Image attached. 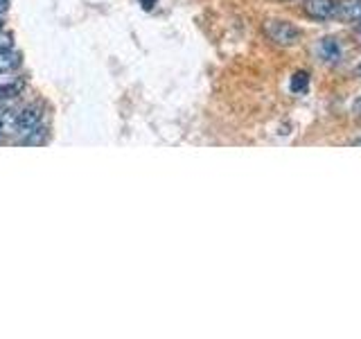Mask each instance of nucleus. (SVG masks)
Segmentation results:
<instances>
[{
    "instance_id": "f257e3e1",
    "label": "nucleus",
    "mask_w": 361,
    "mask_h": 339,
    "mask_svg": "<svg viewBox=\"0 0 361 339\" xmlns=\"http://www.w3.org/2000/svg\"><path fill=\"white\" fill-rule=\"evenodd\" d=\"M267 39L276 45H282V48H289V45H296L302 37V32L298 25H293L289 20L282 18H269L262 25Z\"/></svg>"
},
{
    "instance_id": "f03ea898",
    "label": "nucleus",
    "mask_w": 361,
    "mask_h": 339,
    "mask_svg": "<svg viewBox=\"0 0 361 339\" xmlns=\"http://www.w3.org/2000/svg\"><path fill=\"white\" fill-rule=\"evenodd\" d=\"M302 11H305V16L316 23L332 20L338 14V0H305Z\"/></svg>"
},
{
    "instance_id": "7ed1b4c3",
    "label": "nucleus",
    "mask_w": 361,
    "mask_h": 339,
    "mask_svg": "<svg viewBox=\"0 0 361 339\" xmlns=\"http://www.w3.org/2000/svg\"><path fill=\"white\" fill-rule=\"evenodd\" d=\"M316 54H319V59L323 64L336 66L343 59V48L334 37H323V39H319V43H316Z\"/></svg>"
},
{
    "instance_id": "20e7f679",
    "label": "nucleus",
    "mask_w": 361,
    "mask_h": 339,
    "mask_svg": "<svg viewBox=\"0 0 361 339\" xmlns=\"http://www.w3.org/2000/svg\"><path fill=\"white\" fill-rule=\"evenodd\" d=\"M43 113H45L43 102H34V105L18 111V133H27L34 127H39L43 120Z\"/></svg>"
},
{
    "instance_id": "39448f33",
    "label": "nucleus",
    "mask_w": 361,
    "mask_h": 339,
    "mask_svg": "<svg viewBox=\"0 0 361 339\" xmlns=\"http://www.w3.org/2000/svg\"><path fill=\"white\" fill-rule=\"evenodd\" d=\"M336 18L357 23L361 18V0H338V14Z\"/></svg>"
},
{
    "instance_id": "423d86ee",
    "label": "nucleus",
    "mask_w": 361,
    "mask_h": 339,
    "mask_svg": "<svg viewBox=\"0 0 361 339\" xmlns=\"http://www.w3.org/2000/svg\"><path fill=\"white\" fill-rule=\"evenodd\" d=\"M307 88H310V73L307 71H296L291 75L289 79V90L293 95H302V93H307Z\"/></svg>"
},
{
    "instance_id": "0eeeda50",
    "label": "nucleus",
    "mask_w": 361,
    "mask_h": 339,
    "mask_svg": "<svg viewBox=\"0 0 361 339\" xmlns=\"http://www.w3.org/2000/svg\"><path fill=\"white\" fill-rule=\"evenodd\" d=\"M0 133L3 136L18 133V111H3L0 113Z\"/></svg>"
},
{
    "instance_id": "6e6552de",
    "label": "nucleus",
    "mask_w": 361,
    "mask_h": 339,
    "mask_svg": "<svg viewBox=\"0 0 361 339\" xmlns=\"http://www.w3.org/2000/svg\"><path fill=\"white\" fill-rule=\"evenodd\" d=\"M23 88H25V82H23L20 77H14L11 82L0 86V102H3V100H14L16 95L23 93Z\"/></svg>"
},
{
    "instance_id": "1a4fd4ad",
    "label": "nucleus",
    "mask_w": 361,
    "mask_h": 339,
    "mask_svg": "<svg viewBox=\"0 0 361 339\" xmlns=\"http://www.w3.org/2000/svg\"><path fill=\"white\" fill-rule=\"evenodd\" d=\"M20 64V54L14 52V50H0V73H9L14 71V68H18Z\"/></svg>"
},
{
    "instance_id": "9d476101",
    "label": "nucleus",
    "mask_w": 361,
    "mask_h": 339,
    "mask_svg": "<svg viewBox=\"0 0 361 339\" xmlns=\"http://www.w3.org/2000/svg\"><path fill=\"white\" fill-rule=\"evenodd\" d=\"M45 141H48V129H45L43 124H39V127H34L32 131L25 133V138L20 141V145H30V147H34V145H43Z\"/></svg>"
},
{
    "instance_id": "9b49d317",
    "label": "nucleus",
    "mask_w": 361,
    "mask_h": 339,
    "mask_svg": "<svg viewBox=\"0 0 361 339\" xmlns=\"http://www.w3.org/2000/svg\"><path fill=\"white\" fill-rule=\"evenodd\" d=\"M11 45H14V37H11L9 32L0 30V50H9Z\"/></svg>"
},
{
    "instance_id": "f8f14e48",
    "label": "nucleus",
    "mask_w": 361,
    "mask_h": 339,
    "mask_svg": "<svg viewBox=\"0 0 361 339\" xmlns=\"http://www.w3.org/2000/svg\"><path fill=\"white\" fill-rule=\"evenodd\" d=\"M353 111L357 113V116H361V97H357V100L353 102Z\"/></svg>"
},
{
    "instance_id": "ddd939ff",
    "label": "nucleus",
    "mask_w": 361,
    "mask_h": 339,
    "mask_svg": "<svg viewBox=\"0 0 361 339\" xmlns=\"http://www.w3.org/2000/svg\"><path fill=\"white\" fill-rule=\"evenodd\" d=\"M156 3H158V0H140V5H142L145 9H152Z\"/></svg>"
},
{
    "instance_id": "4468645a",
    "label": "nucleus",
    "mask_w": 361,
    "mask_h": 339,
    "mask_svg": "<svg viewBox=\"0 0 361 339\" xmlns=\"http://www.w3.org/2000/svg\"><path fill=\"white\" fill-rule=\"evenodd\" d=\"M7 9H9V0H0V14H5Z\"/></svg>"
},
{
    "instance_id": "2eb2a0df",
    "label": "nucleus",
    "mask_w": 361,
    "mask_h": 339,
    "mask_svg": "<svg viewBox=\"0 0 361 339\" xmlns=\"http://www.w3.org/2000/svg\"><path fill=\"white\" fill-rule=\"evenodd\" d=\"M355 75H357V77H361V64H359V66L355 68Z\"/></svg>"
},
{
    "instance_id": "dca6fc26",
    "label": "nucleus",
    "mask_w": 361,
    "mask_h": 339,
    "mask_svg": "<svg viewBox=\"0 0 361 339\" xmlns=\"http://www.w3.org/2000/svg\"><path fill=\"white\" fill-rule=\"evenodd\" d=\"M357 32H359V34H361V18H359V20H357Z\"/></svg>"
},
{
    "instance_id": "f3484780",
    "label": "nucleus",
    "mask_w": 361,
    "mask_h": 339,
    "mask_svg": "<svg viewBox=\"0 0 361 339\" xmlns=\"http://www.w3.org/2000/svg\"><path fill=\"white\" fill-rule=\"evenodd\" d=\"M355 145H361V138H357V141H355Z\"/></svg>"
},
{
    "instance_id": "a211bd4d",
    "label": "nucleus",
    "mask_w": 361,
    "mask_h": 339,
    "mask_svg": "<svg viewBox=\"0 0 361 339\" xmlns=\"http://www.w3.org/2000/svg\"><path fill=\"white\" fill-rule=\"evenodd\" d=\"M0 30H3V18H0Z\"/></svg>"
},
{
    "instance_id": "6ab92c4d",
    "label": "nucleus",
    "mask_w": 361,
    "mask_h": 339,
    "mask_svg": "<svg viewBox=\"0 0 361 339\" xmlns=\"http://www.w3.org/2000/svg\"><path fill=\"white\" fill-rule=\"evenodd\" d=\"M0 138H3V133H0Z\"/></svg>"
}]
</instances>
